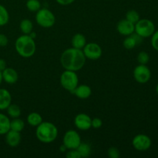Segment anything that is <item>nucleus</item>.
Segmentation results:
<instances>
[{
  "label": "nucleus",
  "instance_id": "obj_23",
  "mask_svg": "<svg viewBox=\"0 0 158 158\" xmlns=\"http://www.w3.org/2000/svg\"><path fill=\"white\" fill-rule=\"evenodd\" d=\"M6 110H7V114L9 117H12V119L19 117L20 115H21V109L16 104H12L11 103Z\"/></svg>",
  "mask_w": 158,
  "mask_h": 158
},
{
  "label": "nucleus",
  "instance_id": "obj_38",
  "mask_svg": "<svg viewBox=\"0 0 158 158\" xmlns=\"http://www.w3.org/2000/svg\"><path fill=\"white\" fill-rule=\"evenodd\" d=\"M156 92H157V94H158V83L157 84V86H156Z\"/></svg>",
  "mask_w": 158,
  "mask_h": 158
},
{
  "label": "nucleus",
  "instance_id": "obj_37",
  "mask_svg": "<svg viewBox=\"0 0 158 158\" xmlns=\"http://www.w3.org/2000/svg\"><path fill=\"white\" fill-rule=\"evenodd\" d=\"M3 79H2V72L0 71V84L2 83V82Z\"/></svg>",
  "mask_w": 158,
  "mask_h": 158
},
{
  "label": "nucleus",
  "instance_id": "obj_27",
  "mask_svg": "<svg viewBox=\"0 0 158 158\" xmlns=\"http://www.w3.org/2000/svg\"><path fill=\"white\" fill-rule=\"evenodd\" d=\"M126 19L136 24L140 20V14L136 10H130L126 13Z\"/></svg>",
  "mask_w": 158,
  "mask_h": 158
},
{
  "label": "nucleus",
  "instance_id": "obj_10",
  "mask_svg": "<svg viewBox=\"0 0 158 158\" xmlns=\"http://www.w3.org/2000/svg\"><path fill=\"white\" fill-rule=\"evenodd\" d=\"M151 139L148 135L143 134H137L132 140L133 147L138 151H148L151 147Z\"/></svg>",
  "mask_w": 158,
  "mask_h": 158
},
{
  "label": "nucleus",
  "instance_id": "obj_8",
  "mask_svg": "<svg viewBox=\"0 0 158 158\" xmlns=\"http://www.w3.org/2000/svg\"><path fill=\"white\" fill-rule=\"evenodd\" d=\"M82 50L86 58L91 60H99L103 53L100 46L96 43H86Z\"/></svg>",
  "mask_w": 158,
  "mask_h": 158
},
{
  "label": "nucleus",
  "instance_id": "obj_22",
  "mask_svg": "<svg viewBox=\"0 0 158 158\" xmlns=\"http://www.w3.org/2000/svg\"><path fill=\"white\" fill-rule=\"evenodd\" d=\"M25 127V123L23 120L17 117V118H13V120L10 121V130L12 131L20 132L23 131Z\"/></svg>",
  "mask_w": 158,
  "mask_h": 158
},
{
  "label": "nucleus",
  "instance_id": "obj_15",
  "mask_svg": "<svg viewBox=\"0 0 158 158\" xmlns=\"http://www.w3.org/2000/svg\"><path fill=\"white\" fill-rule=\"evenodd\" d=\"M2 79L6 83L9 84H14L18 81L19 75L18 73L13 68L6 67L4 70L2 72Z\"/></svg>",
  "mask_w": 158,
  "mask_h": 158
},
{
  "label": "nucleus",
  "instance_id": "obj_12",
  "mask_svg": "<svg viewBox=\"0 0 158 158\" xmlns=\"http://www.w3.org/2000/svg\"><path fill=\"white\" fill-rule=\"evenodd\" d=\"M117 29L120 35L128 36L134 33L135 31V24L124 19L119 21V23H117Z\"/></svg>",
  "mask_w": 158,
  "mask_h": 158
},
{
  "label": "nucleus",
  "instance_id": "obj_18",
  "mask_svg": "<svg viewBox=\"0 0 158 158\" xmlns=\"http://www.w3.org/2000/svg\"><path fill=\"white\" fill-rule=\"evenodd\" d=\"M10 121L9 117L0 113V135H5L10 130Z\"/></svg>",
  "mask_w": 158,
  "mask_h": 158
},
{
  "label": "nucleus",
  "instance_id": "obj_13",
  "mask_svg": "<svg viewBox=\"0 0 158 158\" xmlns=\"http://www.w3.org/2000/svg\"><path fill=\"white\" fill-rule=\"evenodd\" d=\"M6 142L11 148H16L21 142V134L20 132L9 130L6 134Z\"/></svg>",
  "mask_w": 158,
  "mask_h": 158
},
{
  "label": "nucleus",
  "instance_id": "obj_16",
  "mask_svg": "<svg viewBox=\"0 0 158 158\" xmlns=\"http://www.w3.org/2000/svg\"><path fill=\"white\" fill-rule=\"evenodd\" d=\"M12 103V96L6 89H0V110H4Z\"/></svg>",
  "mask_w": 158,
  "mask_h": 158
},
{
  "label": "nucleus",
  "instance_id": "obj_19",
  "mask_svg": "<svg viewBox=\"0 0 158 158\" xmlns=\"http://www.w3.org/2000/svg\"><path fill=\"white\" fill-rule=\"evenodd\" d=\"M26 120H27V123L30 126L35 127L37 126H39L43 121L42 116L36 112H32L31 114H29L27 116Z\"/></svg>",
  "mask_w": 158,
  "mask_h": 158
},
{
  "label": "nucleus",
  "instance_id": "obj_25",
  "mask_svg": "<svg viewBox=\"0 0 158 158\" xmlns=\"http://www.w3.org/2000/svg\"><path fill=\"white\" fill-rule=\"evenodd\" d=\"M26 5L28 10L32 12H36L41 9V3L39 0H27Z\"/></svg>",
  "mask_w": 158,
  "mask_h": 158
},
{
  "label": "nucleus",
  "instance_id": "obj_34",
  "mask_svg": "<svg viewBox=\"0 0 158 158\" xmlns=\"http://www.w3.org/2000/svg\"><path fill=\"white\" fill-rule=\"evenodd\" d=\"M56 1L61 6H68V5L72 4L75 0H56Z\"/></svg>",
  "mask_w": 158,
  "mask_h": 158
},
{
  "label": "nucleus",
  "instance_id": "obj_4",
  "mask_svg": "<svg viewBox=\"0 0 158 158\" xmlns=\"http://www.w3.org/2000/svg\"><path fill=\"white\" fill-rule=\"evenodd\" d=\"M60 84L66 90L73 93L79 84L78 75L75 71L65 69L60 76Z\"/></svg>",
  "mask_w": 158,
  "mask_h": 158
},
{
  "label": "nucleus",
  "instance_id": "obj_20",
  "mask_svg": "<svg viewBox=\"0 0 158 158\" xmlns=\"http://www.w3.org/2000/svg\"><path fill=\"white\" fill-rule=\"evenodd\" d=\"M19 29L23 34H25V35H29L32 31L33 24H32L31 20L25 19H23L20 22Z\"/></svg>",
  "mask_w": 158,
  "mask_h": 158
},
{
  "label": "nucleus",
  "instance_id": "obj_17",
  "mask_svg": "<svg viewBox=\"0 0 158 158\" xmlns=\"http://www.w3.org/2000/svg\"><path fill=\"white\" fill-rule=\"evenodd\" d=\"M72 46L79 49H83L86 44V39L83 34L77 33L73 36L71 40Z\"/></svg>",
  "mask_w": 158,
  "mask_h": 158
},
{
  "label": "nucleus",
  "instance_id": "obj_5",
  "mask_svg": "<svg viewBox=\"0 0 158 158\" xmlns=\"http://www.w3.org/2000/svg\"><path fill=\"white\" fill-rule=\"evenodd\" d=\"M35 21L37 24L43 28H50L54 26L56 23L55 15L49 9L46 8H41L36 12Z\"/></svg>",
  "mask_w": 158,
  "mask_h": 158
},
{
  "label": "nucleus",
  "instance_id": "obj_21",
  "mask_svg": "<svg viewBox=\"0 0 158 158\" xmlns=\"http://www.w3.org/2000/svg\"><path fill=\"white\" fill-rule=\"evenodd\" d=\"M77 151L80 154V157H88L91 154V147L89 143H83L81 142L79 145L78 148H77Z\"/></svg>",
  "mask_w": 158,
  "mask_h": 158
},
{
  "label": "nucleus",
  "instance_id": "obj_1",
  "mask_svg": "<svg viewBox=\"0 0 158 158\" xmlns=\"http://www.w3.org/2000/svg\"><path fill=\"white\" fill-rule=\"evenodd\" d=\"M86 60L82 49L72 47L63 51L60 57V63L66 70L77 72L85 66Z\"/></svg>",
  "mask_w": 158,
  "mask_h": 158
},
{
  "label": "nucleus",
  "instance_id": "obj_9",
  "mask_svg": "<svg viewBox=\"0 0 158 158\" xmlns=\"http://www.w3.org/2000/svg\"><path fill=\"white\" fill-rule=\"evenodd\" d=\"M134 77L139 83H146L151 80V72L146 65L139 64L134 69Z\"/></svg>",
  "mask_w": 158,
  "mask_h": 158
},
{
  "label": "nucleus",
  "instance_id": "obj_26",
  "mask_svg": "<svg viewBox=\"0 0 158 158\" xmlns=\"http://www.w3.org/2000/svg\"><path fill=\"white\" fill-rule=\"evenodd\" d=\"M123 45L125 49H133L137 46V43H136L132 34L131 35H128V36L126 37V39L123 40Z\"/></svg>",
  "mask_w": 158,
  "mask_h": 158
},
{
  "label": "nucleus",
  "instance_id": "obj_24",
  "mask_svg": "<svg viewBox=\"0 0 158 158\" xmlns=\"http://www.w3.org/2000/svg\"><path fill=\"white\" fill-rule=\"evenodd\" d=\"M9 21V14L5 6L0 4V26L7 24Z\"/></svg>",
  "mask_w": 158,
  "mask_h": 158
},
{
  "label": "nucleus",
  "instance_id": "obj_32",
  "mask_svg": "<svg viewBox=\"0 0 158 158\" xmlns=\"http://www.w3.org/2000/svg\"><path fill=\"white\" fill-rule=\"evenodd\" d=\"M66 157L68 158H81L80 154L77 151V149H72L69 150L67 153H66Z\"/></svg>",
  "mask_w": 158,
  "mask_h": 158
},
{
  "label": "nucleus",
  "instance_id": "obj_31",
  "mask_svg": "<svg viewBox=\"0 0 158 158\" xmlns=\"http://www.w3.org/2000/svg\"><path fill=\"white\" fill-rule=\"evenodd\" d=\"M103 125V121L100 118L98 117H95V118L92 119L91 121V127L94 128V129H99Z\"/></svg>",
  "mask_w": 158,
  "mask_h": 158
},
{
  "label": "nucleus",
  "instance_id": "obj_7",
  "mask_svg": "<svg viewBox=\"0 0 158 158\" xmlns=\"http://www.w3.org/2000/svg\"><path fill=\"white\" fill-rule=\"evenodd\" d=\"M81 143L80 134L74 130H69L65 133L63 139V144L67 150L77 149Z\"/></svg>",
  "mask_w": 158,
  "mask_h": 158
},
{
  "label": "nucleus",
  "instance_id": "obj_29",
  "mask_svg": "<svg viewBox=\"0 0 158 158\" xmlns=\"http://www.w3.org/2000/svg\"><path fill=\"white\" fill-rule=\"evenodd\" d=\"M107 154L110 158H119L120 156V151L115 147H111L108 149Z\"/></svg>",
  "mask_w": 158,
  "mask_h": 158
},
{
  "label": "nucleus",
  "instance_id": "obj_35",
  "mask_svg": "<svg viewBox=\"0 0 158 158\" xmlns=\"http://www.w3.org/2000/svg\"><path fill=\"white\" fill-rule=\"evenodd\" d=\"M6 68V62L3 59H0V71L2 72Z\"/></svg>",
  "mask_w": 158,
  "mask_h": 158
},
{
  "label": "nucleus",
  "instance_id": "obj_14",
  "mask_svg": "<svg viewBox=\"0 0 158 158\" xmlns=\"http://www.w3.org/2000/svg\"><path fill=\"white\" fill-rule=\"evenodd\" d=\"M72 94H73L77 98L85 100L90 97L92 94V89H91L90 86H89L88 85H78L76 89L73 91Z\"/></svg>",
  "mask_w": 158,
  "mask_h": 158
},
{
  "label": "nucleus",
  "instance_id": "obj_3",
  "mask_svg": "<svg viewBox=\"0 0 158 158\" xmlns=\"http://www.w3.org/2000/svg\"><path fill=\"white\" fill-rule=\"evenodd\" d=\"M35 135L40 142L50 143L56 139L58 136V129L54 123L48 121H43L36 127Z\"/></svg>",
  "mask_w": 158,
  "mask_h": 158
},
{
  "label": "nucleus",
  "instance_id": "obj_36",
  "mask_svg": "<svg viewBox=\"0 0 158 158\" xmlns=\"http://www.w3.org/2000/svg\"><path fill=\"white\" fill-rule=\"evenodd\" d=\"M29 35L31 37V38H32V39H34V40H35V38L36 37V33H35V32H33L32 31V32H31L29 34Z\"/></svg>",
  "mask_w": 158,
  "mask_h": 158
},
{
  "label": "nucleus",
  "instance_id": "obj_33",
  "mask_svg": "<svg viewBox=\"0 0 158 158\" xmlns=\"http://www.w3.org/2000/svg\"><path fill=\"white\" fill-rule=\"evenodd\" d=\"M8 43H9V40H8L7 36L5 34L0 33V46L1 47L6 46Z\"/></svg>",
  "mask_w": 158,
  "mask_h": 158
},
{
  "label": "nucleus",
  "instance_id": "obj_28",
  "mask_svg": "<svg viewBox=\"0 0 158 158\" xmlns=\"http://www.w3.org/2000/svg\"><path fill=\"white\" fill-rule=\"evenodd\" d=\"M137 59L139 64L147 65L148 63V62L150 61V56L147 52L142 51V52H139L138 55H137Z\"/></svg>",
  "mask_w": 158,
  "mask_h": 158
},
{
  "label": "nucleus",
  "instance_id": "obj_6",
  "mask_svg": "<svg viewBox=\"0 0 158 158\" xmlns=\"http://www.w3.org/2000/svg\"><path fill=\"white\" fill-rule=\"evenodd\" d=\"M155 32V26L151 20L148 19H142L135 24V31L137 34L141 37L148 38L151 37Z\"/></svg>",
  "mask_w": 158,
  "mask_h": 158
},
{
  "label": "nucleus",
  "instance_id": "obj_2",
  "mask_svg": "<svg viewBox=\"0 0 158 158\" xmlns=\"http://www.w3.org/2000/svg\"><path fill=\"white\" fill-rule=\"evenodd\" d=\"M15 49L17 53L23 58H29L35 54L36 45L35 40L29 35H20L15 43Z\"/></svg>",
  "mask_w": 158,
  "mask_h": 158
},
{
  "label": "nucleus",
  "instance_id": "obj_30",
  "mask_svg": "<svg viewBox=\"0 0 158 158\" xmlns=\"http://www.w3.org/2000/svg\"><path fill=\"white\" fill-rule=\"evenodd\" d=\"M151 46L155 50L158 51V30L155 31L151 35Z\"/></svg>",
  "mask_w": 158,
  "mask_h": 158
},
{
  "label": "nucleus",
  "instance_id": "obj_11",
  "mask_svg": "<svg viewBox=\"0 0 158 158\" xmlns=\"http://www.w3.org/2000/svg\"><path fill=\"white\" fill-rule=\"evenodd\" d=\"M92 119L89 115L86 114H77L74 119V124L77 129L80 131H88L91 128Z\"/></svg>",
  "mask_w": 158,
  "mask_h": 158
}]
</instances>
